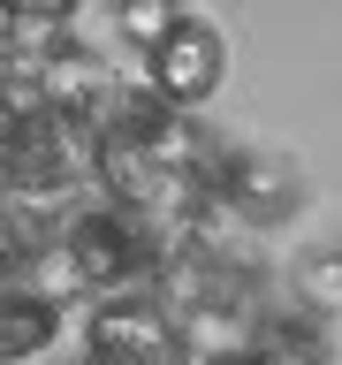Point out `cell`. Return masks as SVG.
Here are the masks:
<instances>
[{"label":"cell","instance_id":"obj_11","mask_svg":"<svg viewBox=\"0 0 342 365\" xmlns=\"http://www.w3.org/2000/svg\"><path fill=\"white\" fill-rule=\"evenodd\" d=\"M198 365H251V350H205Z\"/></svg>","mask_w":342,"mask_h":365},{"label":"cell","instance_id":"obj_12","mask_svg":"<svg viewBox=\"0 0 342 365\" xmlns=\"http://www.w3.org/2000/svg\"><path fill=\"white\" fill-rule=\"evenodd\" d=\"M0 297H8V289H0Z\"/></svg>","mask_w":342,"mask_h":365},{"label":"cell","instance_id":"obj_7","mask_svg":"<svg viewBox=\"0 0 342 365\" xmlns=\"http://www.w3.org/2000/svg\"><path fill=\"white\" fill-rule=\"evenodd\" d=\"M61 342V304H46L31 289H8L0 297V365H31Z\"/></svg>","mask_w":342,"mask_h":365},{"label":"cell","instance_id":"obj_5","mask_svg":"<svg viewBox=\"0 0 342 365\" xmlns=\"http://www.w3.org/2000/svg\"><path fill=\"white\" fill-rule=\"evenodd\" d=\"M221 68H228V46L205 16H175V31L145 53V84L167 99V107H205L221 91Z\"/></svg>","mask_w":342,"mask_h":365},{"label":"cell","instance_id":"obj_1","mask_svg":"<svg viewBox=\"0 0 342 365\" xmlns=\"http://www.w3.org/2000/svg\"><path fill=\"white\" fill-rule=\"evenodd\" d=\"M61 251H68V267H76V282L99 289V297L152 289V282H160V259H167V244H160L137 213H122V205L61 213Z\"/></svg>","mask_w":342,"mask_h":365},{"label":"cell","instance_id":"obj_3","mask_svg":"<svg viewBox=\"0 0 342 365\" xmlns=\"http://www.w3.org/2000/svg\"><path fill=\"white\" fill-rule=\"evenodd\" d=\"M205 182H213V198H221V213L236 228H281L304 205V175L281 153H259V145H221Z\"/></svg>","mask_w":342,"mask_h":365},{"label":"cell","instance_id":"obj_10","mask_svg":"<svg viewBox=\"0 0 342 365\" xmlns=\"http://www.w3.org/2000/svg\"><path fill=\"white\" fill-rule=\"evenodd\" d=\"M175 16H182V8H152V0H137V8H122V16H114V31H122V38L137 46V61H145V53L175 31Z\"/></svg>","mask_w":342,"mask_h":365},{"label":"cell","instance_id":"obj_4","mask_svg":"<svg viewBox=\"0 0 342 365\" xmlns=\"http://www.w3.org/2000/svg\"><path fill=\"white\" fill-rule=\"evenodd\" d=\"M84 160H91V145H76V137H61L53 122H38L31 137H16V145L0 153V205H23V213H38V221H61Z\"/></svg>","mask_w":342,"mask_h":365},{"label":"cell","instance_id":"obj_9","mask_svg":"<svg viewBox=\"0 0 342 365\" xmlns=\"http://www.w3.org/2000/svg\"><path fill=\"white\" fill-rule=\"evenodd\" d=\"M46 122V107H38V84L23 76V68H0V153L16 145V137H31Z\"/></svg>","mask_w":342,"mask_h":365},{"label":"cell","instance_id":"obj_2","mask_svg":"<svg viewBox=\"0 0 342 365\" xmlns=\"http://www.w3.org/2000/svg\"><path fill=\"white\" fill-rule=\"evenodd\" d=\"M84 358L91 365H190V327L152 289L99 297L84 319Z\"/></svg>","mask_w":342,"mask_h":365},{"label":"cell","instance_id":"obj_6","mask_svg":"<svg viewBox=\"0 0 342 365\" xmlns=\"http://www.w3.org/2000/svg\"><path fill=\"white\" fill-rule=\"evenodd\" d=\"M251 365H327V335H319L312 312H296L289 297L259 312V335H251Z\"/></svg>","mask_w":342,"mask_h":365},{"label":"cell","instance_id":"obj_8","mask_svg":"<svg viewBox=\"0 0 342 365\" xmlns=\"http://www.w3.org/2000/svg\"><path fill=\"white\" fill-rule=\"evenodd\" d=\"M289 304L312 319H342V236L335 244H312L289 274Z\"/></svg>","mask_w":342,"mask_h":365}]
</instances>
